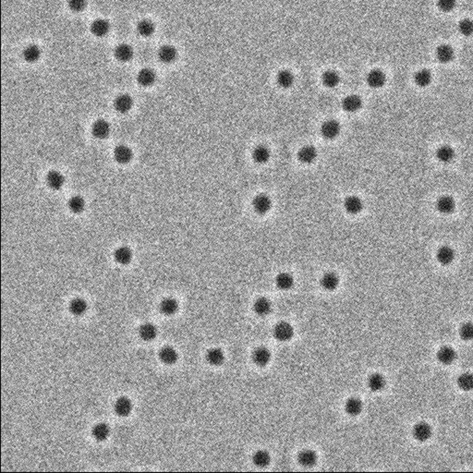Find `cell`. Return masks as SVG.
Listing matches in <instances>:
<instances>
[{
	"label": "cell",
	"mask_w": 473,
	"mask_h": 473,
	"mask_svg": "<svg viewBox=\"0 0 473 473\" xmlns=\"http://www.w3.org/2000/svg\"><path fill=\"white\" fill-rule=\"evenodd\" d=\"M276 285L281 290H289L294 286V278L289 273H281L276 277Z\"/></svg>",
	"instance_id": "8d00e7d4"
},
{
	"label": "cell",
	"mask_w": 473,
	"mask_h": 473,
	"mask_svg": "<svg viewBox=\"0 0 473 473\" xmlns=\"http://www.w3.org/2000/svg\"><path fill=\"white\" fill-rule=\"evenodd\" d=\"M456 254L452 247L450 246H441L436 252V260L440 264L446 266L453 263L455 260Z\"/></svg>",
	"instance_id": "52a82bcc"
},
{
	"label": "cell",
	"mask_w": 473,
	"mask_h": 473,
	"mask_svg": "<svg viewBox=\"0 0 473 473\" xmlns=\"http://www.w3.org/2000/svg\"><path fill=\"white\" fill-rule=\"evenodd\" d=\"M340 82L339 75L334 70H326L322 75V83L324 87L333 89L335 88Z\"/></svg>",
	"instance_id": "836d02e7"
},
{
	"label": "cell",
	"mask_w": 473,
	"mask_h": 473,
	"mask_svg": "<svg viewBox=\"0 0 473 473\" xmlns=\"http://www.w3.org/2000/svg\"><path fill=\"white\" fill-rule=\"evenodd\" d=\"M87 309V302L82 298H75L70 303V312L73 315H83Z\"/></svg>",
	"instance_id": "ab89813d"
},
{
	"label": "cell",
	"mask_w": 473,
	"mask_h": 473,
	"mask_svg": "<svg viewBox=\"0 0 473 473\" xmlns=\"http://www.w3.org/2000/svg\"><path fill=\"white\" fill-rule=\"evenodd\" d=\"M317 158V151L314 146L307 145L298 151V159L302 164H312Z\"/></svg>",
	"instance_id": "7402d4cb"
},
{
	"label": "cell",
	"mask_w": 473,
	"mask_h": 473,
	"mask_svg": "<svg viewBox=\"0 0 473 473\" xmlns=\"http://www.w3.org/2000/svg\"><path fill=\"white\" fill-rule=\"evenodd\" d=\"M368 387L373 392H380L386 387V378L380 374H374L368 379Z\"/></svg>",
	"instance_id": "1f68e13d"
},
{
	"label": "cell",
	"mask_w": 473,
	"mask_h": 473,
	"mask_svg": "<svg viewBox=\"0 0 473 473\" xmlns=\"http://www.w3.org/2000/svg\"><path fill=\"white\" fill-rule=\"evenodd\" d=\"M41 57V49L38 45L29 44L22 51V58L28 63H35Z\"/></svg>",
	"instance_id": "4dcf8cb0"
},
{
	"label": "cell",
	"mask_w": 473,
	"mask_h": 473,
	"mask_svg": "<svg viewBox=\"0 0 473 473\" xmlns=\"http://www.w3.org/2000/svg\"><path fill=\"white\" fill-rule=\"evenodd\" d=\"M157 79L156 72L149 68H144L137 74V82L142 87H149L153 85Z\"/></svg>",
	"instance_id": "5bb4252c"
},
{
	"label": "cell",
	"mask_w": 473,
	"mask_h": 473,
	"mask_svg": "<svg viewBox=\"0 0 473 473\" xmlns=\"http://www.w3.org/2000/svg\"><path fill=\"white\" fill-rule=\"evenodd\" d=\"M435 208L442 215H449L455 210L456 202L453 197L449 195H443L439 197L435 202Z\"/></svg>",
	"instance_id": "5b68a950"
},
{
	"label": "cell",
	"mask_w": 473,
	"mask_h": 473,
	"mask_svg": "<svg viewBox=\"0 0 473 473\" xmlns=\"http://www.w3.org/2000/svg\"><path fill=\"white\" fill-rule=\"evenodd\" d=\"M92 434L94 438L99 442H102V441H105V439L108 438L110 434V428L106 423L101 422L94 427Z\"/></svg>",
	"instance_id": "60d3db41"
},
{
	"label": "cell",
	"mask_w": 473,
	"mask_h": 473,
	"mask_svg": "<svg viewBox=\"0 0 473 473\" xmlns=\"http://www.w3.org/2000/svg\"><path fill=\"white\" fill-rule=\"evenodd\" d=\"M344 208L350 215H357L363 209V202L357 196H349L344 202Z\"/></svg>",
	"instance_id": "ffe728a7"
},
{
	"label": "cell",
	"mask_w": 473,
	"mask_h": 473,
	"mask_svg": "<svg viewBox=\"0 0 473 473\" xmlns=\"http://www.w3.org/2000/svg\"><path fill=\"white\" fill-rule=\"evenodd\" d=\"M140 337L144 341H152L158 335L157 327L152 324H142L139 329Z\"/></svg>",
	"instance_id": "74e56055"
},
{
	"label": "cell",
	"mask_w": 473,
	"mask_h": 473,
	"mask_svg": "<svg viewBox=\"0 0 473 473\" xmlns=\"http://www.w3.org/2000/svg\"><path fill=\"white\" fill-rule=\"evenodd\" d=\"M114 56L116 59L118 61H130L133 57L132 46L127 44H118L115 48Z\"/></svg>",
	"instance_id": "44dd1931"
},
{
	"label": "cell",
	"mask_w": 473,
	"mask_h": 473,
	"mask_svg": "<svg viewBox=\"0 0 473 473\" xmlns=\"http://www.w3.org/2000/svg\"><path fill=\"white\" fill-rule=\"evenodd\" d=\"M270 157H271L270 150L264 145H259L253 151V159L255 163L259 165H263L267 163L270 159Z\"/></svg>",
	"instance_id": "484cf974"
},
{
	"label": "cell",
	"mask_w": 473,
	"mask_h": 473,
	"mask_svg": "<svg viewBox=\"0 0 473 473\" xmlns=\"http://www.w3.org/2000/svg\"><path fill=\"white\" fill-rule=\"evenodd\" d=\"M363 409V404L361 400L357 397H351L345 404V411L350 416H358Z\"/></svg>",
	"instance_id": "f546056e"
},
{
	"label": "cell",
	"mask_w": 473,
	"mask_h": 473,
	"mask_svg": "<svg viewBox=\"0 0 473 473\" xmlns=\"http://www.w3.org/2000/svg\"><path fill=\"white\" fill-rule=\"evenodd\" d=\"M362 106V100L359 96L351 95L342 100V107L348 113H355Z\"/></svg>",
	"instance_id": "8fae6325"
},
{
	"label": "cell",
	"mask_w": 473,
	"mask_h": 473,
	"mask_svg": "<svg viewBox=\"0 0 473 473\" xmlns=\"http://www.w3.org/2000/svg\"><path fill=\"white\" fill-rule=\"evenodd\" d=\"M132 105H133V100L129 95L122 94V95L118 96L115 99V109L118 113H121V114L127 113L128 111H130L132 109Z\"/></svg>",
	"instance_id": "9a60e30c"
},
{
	"label": "cell",
	"mask_w": 473,
	"mask_h": 473,
	"mask_svg": "<svg viewBox=\"0 0 473 473\" xmlns=\"http://www.w3.org/2000/svg\"><path fill=\"white\" fill-rule=\"evenodd\" d=\"M456 384L462 391L472 392L473 391V374L464 373L460 374L457 378Z\"/></svg>",
	"instance_id": "f35d334b"
},
{
	"label": "cell",
	"mask_w": 473,
	"mask_h": 473,
	"mask_svg": "<svg viewBox=\"0 0 473 473\" xmlns=\"http://www.w3.org/2000/svg\"><path fill=\"white\" fill-rule=\"evenodd\" d=\"M159 358L161 361L167 365L175 364L178 359L177 352L171 347H165L159 352Z\"/></svg>",
	"instance_id": "f1b7e54d"
},
{
	"label": "cell",
	"mask_w": 473,
	"mask_h": 473,
	"mask_svg": "<svg viewBox=\"0 0 473 473\" xmlns=\"http://www.w3.org/2000/svg\"><path fill=\"white\" fill-rule=\"evenodd\" d=\"M435 157L439 162L443 164H449L454 160V158L456 157V153H455V150L453 149V147H451L450 145L443 144L439 146L437 150L435 151Z\"/></svg>",
	"instance_id": "7c38bea8"
},
{
	"label": "cell",
	"mask_w": 473,
	"mask_h": 473,
	"mask_svg": "<svg viewBox=\"0 0 473 473\" xmlns=\"http://www.w3.org/2000/svg\"><path fill=\"white\" fill-rule=\"evenodd\" d=\"M115 261L119 264L126 265L132 262V252L129 247H119L114 253Z\"/></svg>",
	"instance_id": "603a6c76"
},
{
	"label": "cell",
	"mask_w": 473,
	"mask_h": 473,
	"mask_svg": "<svg viewBox=\"0 0 473 473\" xmlns=\"http://www.w3.org/2000/svg\"><path fill=\"white\" fill-rule=\"evenodd\" d=\"M254 313L258 316H267L272 311V303L269 299L265 298H259L256 299L254 304Z\"/></svg>",
	"instance_id": "cb8c5ba5"
},
{
	"label": "cell",
	"mask_w": 473,
	"mask_h": 473,
	"mask_svg": "<svg viewBox=\"0 0 473 473\" xmlns=\"http://www.w3.org/2000/svg\"><path fill=\"white\" fill-rule=\"evenodd\" d=\"M158 59L162 63L169 64L175 61L177 57V51L173 45L165 44L162 45L158 53Z\"/></svg>",
	"instance_id": "ba28073f"
},
{
	"label": "cell",
	"mask_w": 473,
	"mask_h": 473,
	"mask_svg": "<svg viewBox=\"0 0 473 473\" xmlns=\"http://www.w3.org/2000/svg\"><path fill=\"white\" fill-rule=\"evenodd\" d=\"M132 157L133 154L132 149L126 145H118L115 148L114 158L118 164H128L132 161Z\"/></svg>",
	"instance_id": "e0dca14e"
},
{
	"label": "cell",
	"mask_w": 473,
	"mask_h": 473,
	"mask_svg": "<svg viewBox=\"0 0 473 473\" xmlns=\"http://www.w3.org/2000/svg\"><path fill=\"white\" fill-rule=\"evenodd\" d=\"M386 74L381 70H372L366 76V82L369 87L373 89L382 88L386 84Z\"/></svg>",
	"instance_id": "8992f818"
},
{
	"label": "cell",
	"mask_w": 473,
	"mask_h": 473,
	"mask_svg": "<svg viewBox=\"0 0 473 473\" xmlns=\"http://www.w3.org/2000/svg\"><path fill=\"white\" fill-rule=\"evenodd\" d=\"M436 6L443 12H450L456 7V0H437Z\"/></svg>",
	"instance_id": "c3c4849f"
},
{
	"label": "cell",
	"mask_w": 473,
	"mask_h": 473,
	"mask_svg": "<svg viewBox=\"0 0 473 473\" xmlns=\"http://www.w3.org/2000/svg\"><path fill=\"white\" fill-rule=\"evenodd\" d=\"M115 412L120 417H126L130 415L132 411V403L131 399L126 396H121L117 399L114 406Z\"/></svg>",
	"instance_id": "d6986e66"
},
{
	"label": "cell",
	"mask_w": 473,
	"mask_h": 473,
	"mask_svg": "<svg viewBox=\"0 0 473 473\" xmlns=\"http://www.w3.org/2000/svg\"><path fill=\"white\" fill-rule=\"evenodd\" d=\"M86 0H68V7L73 12H80L86 7Z\"/></svg>",
	"instance_id": "681fc988"
},
{
	"label": "cell",
	"mask_w": 473,
	"mask_h": 473,
	"mask_svg": "<svg viewBox=\"0 0 473 473\" xmlns=\"http://www.w3.org/2000/svg\"><path fill=\"white\" fill-rule=\"evenodd\" d=\"M459 335L464 341H473V323L462 324L459 329Z\"/></svg>",
	"instance_id": "7dc6e473"
},
{
	"label": "cell",
	"mask_w": 473,
	"mask_h": 473,
	"mask_svg": "<svg viewBox=\"0 0 473 473\" xmlns=\"http://www.w3.org/2000/svg\"><path fill=\"white\" fill-rule=\"evenodd\" d=\"M45 181L50 189L58 191V190H60L65 183V177L61 173L53 170L47 173V175L45 177Z\"/></svg>",
	"instance_id": "ac0fdd59"
},
{
	"label": "cell",
	"mask_w": 473,
	"mask_h": 473,
	"mask_svg": "<svg viewBox=\"0 0 473 473\" xmlns=\"http://www.w3.org/2000/svg\"><path fill=\"white\" fill-rule=\"evenodd\" d=\"M456 352L452 347H442L436 353L439 362L443 365H451L456 359Z\"/></svg>",
	"instance_id": "9c48e42d"
},
{
	"label": "cell",
	"mask_w": 473,
	"mask_h": 473,
	"mask_svg": "<svg viewBox=\"0 0 473 473\" xmlns=\"http://www.w3.org/2000/svg\"><path fill=\"white\" fill-rule=\"evenodd\" d=\"M341 132V126L336 120L330 119L324 122L321 127V134L326 140L335 139Z\"/></svg>",
	"instance_id": "7a4b0ae2"
},
{
	"label": "cell",
	"mask_w": 473,
	"mask_h": 473,
	"mask_svg": "<svg viewBox=\"0 0 473 473\" xmlns=\"http://www.w3.org/2000/svg\"><path fill=\"white\" fill-rule=\"evenodd\" d=\"M435 56L439 62L441 63H448L451 61L454 58V50L448 44H441L436 48Z\"/></svg>",
	"instance_id": "d4e9b609"
},
{
	"label": "cell",
	"mask_w": 473,
	"mask_h": 473,
	"mask_svg": "<svg viewBox=\"0 0 473 473\" xmlns=\"http://www.w3.org/2000/svg\"><path fill=\"white\" fill-rule=\"evenodd\" d=\"M339 285V278L335 273H326L321 278V286L327 291H333Z\"/></svg>",
	"instance_id": "d6a6232c"
},
{
	"label": "cell",
	"mask_w": 473,
	"mask_h": 473,
	"mask_svg": "<svg viewBox=\"0 0 473 473\" xmlns=\"http://www.w3.org/2000/svg\"><path fill=\"white\" fill-rule=\"evenodd\" d=\"M271 360V352L266 348H258L253 353V361L259 367L266 366Z\"/></svg>",
	"instance_id": "2e32d148"
},
{
	"label": "cell",
	"mask_w": 473,
	"mask_h": 473,
	"mask_svg": "<svg viewBox=\"0 0 473 473\" xmlns=\"http://www.w3.org/2000/svg\"><path fill=\"white\" fill-rule=\"evenodd\" d=\"M276 82L282 89H289L294 83V76L289 70H280L276 75Z\"/></svg>",
	"instance_id": "e575fe53"
},
{
	"label": "cell",
	"mask_w": 473,
	"mask_h": 473,
	"mask_svg": "<svg viewBox=\"0 0 473 473\" xmlns=\"http://www.w3.org/2000/svg\"><path fill=\"white\" fill-rule=\"evenodd\" d=\"M177 310H178V302L175 298H165L160 303V312L165 315H173L177 312Z\"/></svg>",
	"instance_id": "d590c367"
},
{
	"label": "cell",
	"mask_w": 473,
	"mask_h": 473,
	"mask_svg": "<svg viewBox=\"0 0 473 473\" xmlns=\"http://www.w3.org/2000/svg\"><path fill=\"white\" fill-rule=\"evenodd\" d=\"M68 207L71 213L73 214H79L83 212L85 208V202L82 197L79 195L72 196L68 202Z\"/></svg>",
	"instance_id": "ee69618b"
},
{
	"label": "cell",
	"mask_w": 473,
	"mask_h": 473,
	"mask_svg": "<svg viewBox=\"0 0 473 473\" xmlns=\"http://www.w3.org/2000/svg\"><path fill=\"white\" fill-rule=\"evenodd\" d=\"M206 360L212 366H220L225 361V354L218 348L211 349L206 354Z\"/></svg>",
	"instance_id": "83f0119b"
},
{
	"label": "cell",
	"mask_w": 473,
	"mask_h": 473,
	"mask_svg": "<svg viewBox=\"0 0 473 473\" xmlns=\"http://www.w3.org/2000/svg\"><path fill=\"white\" fill-rule=\"evenodd\" d=\"M457 30L460 35L463 36H471L473 35V21L469 19H464L459 21L457 25Z\"/></svg>",
	"instance_id": "bcb514c9"
},
{
	"label": "cell",
	"mask_w": 473,
	"mask_h": 473,
	"mask_svg": "<svg viewBox=\"0 0 473 473\" xmlns=\"http://www.w3.org/2000/svg\"><path fill=\"white\" fill-rule=\"evenodd\" d=\"M412 434L417 441L423 443L431 438L433 434V430L427 422L420 421L413 427Z\"/></svg>",
	"instance_id": "277c9868"
},
{
	"label": "cell",
	"mask_w": 473,
	"mask_h": 473,
	"mask_svg": "<svg viewBox=\"0 0 473 473\" xmlns=\"http://www.w3.org/2000/svg\"><path fill=\"white\" fill-rule=\"evenodd\" d=\"M156 31L155 24L149 20H140L137 24V32L142 37H150Z\"/></svg>",
	"instance_id": "7bdbcfd3"
},
{
	"label": "cell",
	"mask_w": 473,
	"mask_h": 473,
	"mask_svg": "<svg viewBox=\"0 0 473 473\" xmlns=\"http://www.w3.org/2000/svg\"><path fill=\"white\" fill-rule=\"evenodd\" d=\"M432 81V74L428 70H421L417 71L414 75V82L419 87H427Z\"/></svg>",
	"instance_id": "b9f144b4"
},
{
	"label": "cell",
	"mask_w": 473,
	"mask_h": 473,
	"mask_svg": "<svg viewBox=\"0 0 473 473\" xmlns=\"http://www.w3.org/2000/svg\"><path fill=\"white\" fill-rule=\"evenodd\" d=\"M317 455L313 450H303L298 454V459L299 464L305 468L314 467L317 462Z\"/></svg>",
	"instance_id": "4316f807"
},
{
	"label": "cell",
	"mask_w": 473,
	"mask_h": 473,
	"mask_svg": "<svg viewBox=\"0 0 473 473\" xmlns=\"http://www.w3.org/2000/svg\"><path fill=\"white\" fill-rule=\"evenodd\" d=\"M273 333L276 339H277L278 341H289L293 337L294 329L292 325L289 323L281 322L275 326Z\"/></svg>",
	"instance_id": "6da1fadb"
},
{
	"label": "cell",
	"mask_w": 473,
	"mask_h": 473,
	"mask_svg": "<svg viewBox=\"0 0 473 473\" xmlns=\"http://www.w3.org/2000/svg\"><path fill=\"white\" fill-rule=\"evenodd\" d=\"M253 461L254 465H256L259 468H264L268 466L271 461V456L269 453L265 450H259L256 453H254L253 456Z\"/></svg>",
	"instance_id": "f6af8a7d"
},
{
	"label": "cell",
	"mask_w": 473,
	"mask_h": 473,
	"mask_svg": "<svg viewBox=\"0 0 473 473\" xmlns=\"http://www.w3.org/2000/svg\"><path fill=\"white\" fill-rule=\"evenodd\" d=\"M271 199L265 194H259L253 200V208L254 212L260 216H263L271 210Z\"/></svg>",
	"instance_id": "3957f363"
},
{
	"label": "cell",
	"mask_w": 473,
	"mask_h": 473,
	"mask_svg": "<svg viewBox=\"0 0 473 473\" xmlns=\"http://www.w3.org/2000/svg\"><path fill=\"white\" fill-rule=\"evenodd\" d=\"M90 30L95 36L104 37L110 31V23L105 19H97L92 22Z\"/></svg>",
	"instance_id": "4fadbf2b"
},
{
	"label": "cell",
	"mask_w": 473,
	"mask_h": 473,
	"mask_svg": "<svg viewBox=\"0 0 473 473\" xmlns=\"http://www.w3.org/2000/svg\"><path fill=\"white\" fill-rule=\"evenodd\" d=\"M110 131V125L105 119H97L92 126V134L97 139H105Z\"/></svg>",
	"instance_id": "30bf717a"
}]
</instances>
